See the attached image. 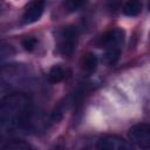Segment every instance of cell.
<instances>
[{
    "label": "cell",
    "instance_id": "8992f818",
    "mask_svg": "<svg viewBox=\"0 0 150 150\" xmlns=\"http://www.w3.org/2000/svg\"><path fill=\"white\" fill-rule=\"evenodd\" d=\"M124 32L121 28H115L107 32L101 38V45L107 48H121L124 42Z\"/></svg>",
    "mask_w": 150,
    "mask_h": 150
},
{
    "label": "cell",
    "instance_id": "6da1fadb",
    "mask_svg": "<svg viewBox=\"0 0 150 150\" xmlns=\"http://www.w3.org/2000/svg\"><path fill=\"white\" fill-rule=\"evenodd\" d=\"M32 104L23 94H11L0 104V123L6 130H14L26 125L30 120Z\"/></svg>",
    "mask_w": 150,
    "mask_h": 150
},
{
    "label": "cell",
    "instance_id": "4fadbf2b",
    "mask_svg": "<svg viewBox=\"0 0 150 150\" xmlns=\"http://www.w3.org/2000/svg\"><path fill=\"white\" fill-rule=\"evenodd\" d=\"M4 149H15V150H26V149H29L32 148L28 143H25L23 141H12V142H8L6 145L2 146Z\"/></svg>",
    "mask_w": 150,
    "mask_h": 150
},
{
    "label": "cell",
    "instance_id": "ba28073f",
    "mask_svg": "<svg viewBox=\"0 0 150 150\" xmlns=\"http://www.w3.org/2000/svg\"><path fill=\"white\" fill-rule=\"evenodd\" d=\"M67 77V70L59 64L53 66L48 71V80L50 83H59Z\"/></svg>",
    "mask_w": 150,
    "mask_h": 150
},
{
    "label": "cell",
    "instance_id": "7c38bea8",
    "mask_svg": "<svg viewBox=\"0 0 150 150\" xmlns=\"http://www.w3.org/2000/svg\"><path fill=\"white\" fill-rule=\"evenodd\" d=\"M21 45H22V47H23L25 50L33 52L36 48V46H38V39L34 38V36H27V38H25L21 41Z\"/></svg>",
    "mask_w": 150,
    "mask_h": 150
},
{
    "label": "cell",
    "instance_id": "3957f363",
    "mask_svg": "<svg viewBox=\"0 0 150 150\" xmlns=\"http://www.w3.org/2000/svg\"><path fill=\"white\" fill-rule=\"evenodd\" d=\"M129 141L141 149H150V124L141 123L131 127L128 132Z\"/></svg>",
    "mask_w": 150,
    "mask_h": 150
},
{
    "label": "cell",
    "instance_id": "9c48e42d",
    "mask_svg": "<svg viewBox=\"0 0 150 150\" xmlns=\"http://www.w3.org/2000/svg\"><path fill=\"white\" fill-rule=\"evenodd\" d=\"M142 11V2L139 0H128L123 6V13L127 16H137Z\"/></svg>",
    "mask_w": 150,
    "mask_h": 150
},
{
    "label": "cell",
    "instance_id": "277c9868",
    "mask_svg": "<svg viewBox=\"0 0 150 150\" xmlns=\"http://www.w3.org/2000/svg\"><path fill=\"white\" fill-rule=\"evenodd\" d=\"M96 146L98 149H108V150H131L132 149V145L130 143L124 141L122 137H118L115 135H108V136L101 137L97 141Z\"/></svg>",
    "mask_w": 150,
    "mask_h": 150
},
{
    "label": "cell",
    "instance_id": "9a60e30c",
    "mask_svg": "<svg viewBox=\"0 0 150 150\" xmlns=\"http://www.w3.org/2000/svg\"><path fill=\"white\" fill-rule=\"evenodd\" d=\"M148 8H149V11H150V2H149V5H148Z\"/></svg>",
    "mask_w": 150,
    "mask_h": 150
},
{
    "label": "cell",
    "instance_id": "5bb4252c",
    "mask_svg": "<svg viewBox=\"0 0 150 150\" xmlns=\"http://www.w3.org/2000/svg\"><path fill=\"white\" fill-rule=\"evenodd\" d=\"M105 7L110 13H115L121 7V0H105Z\"/></svg>",
    "mask_w": 150,
    "mask_h": 150
},
{
    "label": "cell",
    "instance_id": "5b68a950",
    "mask_svg": "<svg viewBox=\"0 0 150 150\" xmlns=\"http://www.w3.org/2000/svg\"><path fill=\"white\" fill-rule=\"evenodd\" d=\"M45 0H33L25 9V13L22 15V22L25 25H30L36 22L45 9Z\"/></svg>",
    "mask_w": 150,
    "mask_h": 150
},
{
    "label": "cell",
    "instance_id": "7a4b0ae2",
    "mask_svg": "<svg viewBox=\"0 0 150 150\" xmlns=\"http://www.w3.org/2000/svg\"><path fill=\"white\" fill-rule=\"evenodd\" d=\"M77 43V30L73 26H67L61 28L56 34V47L60 54L70 55Z\"/></svg>",
    "mask_w": 150,
    "mask_h": 150
},
{
    "label": "cell",
    "instance_id": "52a82bcc",
    "mask_svg": "<svg viewBox=\"0 0 150 150\" xmlns=\"http://www.w3.org/2000/svg\"><path fill=\"white\" fill-rule=\"evenodd\" d=\"M80 66H81L82 71L88 73V74L94 73L96 70V67H97V56L94 53L84 54L82 56V59H81Z\"/></svg>",
    "mask_w": 150,
    "mask_h": 150
},
{
    "label": "cell",
    "instance_id": "8fae6325",
    "mask_svg": "<svg viewBox=\"0 0 150 150\" xmlns=\"http://www.w3.org/2000/svg\"><path fill=\"white\" fill-rule=\"evenodd\" d=\"M88 0H63V7L67 12H76L87 4Z\"/></svg>",
    "mask_w": 150,
    "mask_h": 150
},
{
    "label": "cell",
    "instance_id": "30bf717a",
    "mask_svg": "<svg viewBox=\"0 0 150 150\" xmlns=\"http://www.w3.org/2000/svg\"><path fill=\"white\" fill-rule=\"evenodd\" d=\"M121 55V48H107L104 54V61L108 64H115Z\"/></svg>",
    "mask_w": 150,
    "mask_h": 150
}]
</instances>
